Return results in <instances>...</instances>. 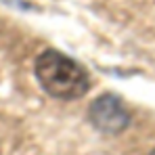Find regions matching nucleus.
<instances>
[{"label":"nucleus","instance_id":"f257e3e1","mask_svg":"<svg viewBox=\"0 0 155 155\" xmlns=\"http://www.w3.org/2000/svg\"><path fill=\"white\" fill-rule=\"evenodd\" d=\"M36 78L54 99H80L88 92L90 80L82 65L59 51H44L36 59Z\"/></svg>","mask_w":155,"mask_h":155},{"label":"nucleus","instance_id":"f03ea898","mask_svg":"<svg viewBox=\"0 0 155 155\" xmlns=\"http://www.w3.org/2000/svg\"><path fill=\"white\" fill-rule=\"evenodd\" d=\"M88 120L99 132L120 134L122 130L128 128L130 113L115 94H103L92 101L88 109Z\"/></svg>","mask_w":155,"mask_h":155},{"label":"nucleus","instance_id":"7ed1b4c3","mask_svg":"<svg viewBox=\"0 0 155 155\" xmlns=\"http://www.w3.org/2000/svg\"><path fill=\"white\" fill-rule=\"evenodd\" d=\"M151 155H155V151H153V153H151Z\"/></svg>","mask_w":155,"mask_h":155}]
</instances>
